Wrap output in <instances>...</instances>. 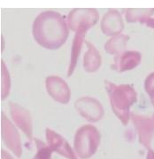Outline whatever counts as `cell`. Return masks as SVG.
Returning <instances> with one entry per match:
<instances>
[{"mask_svg": "<svg viewBox=\"0 0 154 159\" xmlns=\"http://www.w3.org/2000/svg\"><path fill=\"white\" fill-rule=\"evenodd\" d=\"M1 155H2V156H1L2 159H12V157H11V156L7 153L6 151L3 150V149H2V151H1Z\"/></svg>", "mask_w": 154, "mask_h": 159, "instance_id": "cell-21", "label": "cell"}, {"mask_svg": "<svg viewBox=\"0 0 154 159\" xmlns=\"http://www.w3.org/2000/svg\"><path fill=\"white\" fill-rule=\"evenodd\" d=\"M99 144L100 134L94 125L81 126L74 135V150L81 158H91L97 152Z\"/></svg>", "mask_w": 154, "mask_h": 159, "instance_id": "cell-3", "label": "cell"}, {"mask_svg": "<svg viewBox=\"0 0 154 159\" xmlns=\"http://www.w3.org/2000/svg\"><path fill=\"white\" fill-rule=\"evenodd\" d=\"M45 137L48 146L52 151L57 152L68 159H76L68 142L56 132L47 128L45 131Z\"/></svg>", "mask_w": 154, "mask_h": 159, "instance_id": "cell-8", "label": "cell"}, {"mask_svg": "<svg viewBox=\"0 0 154 159\" xmlns=\"http://www.w3.org/2000/svg\"><path fill=\"white\" fill-rule=\"evenodd\" d=\"M131 118L138 134L139 142L144 148L151 149L154 137V117L149 118L138 114H132Z\"/></svg>", "mask_w": 154, "mask_h": 159, "instance_id": "cell-5", "label": "cell"}, {"mask_svg": "<svg viewBox=\"0 0 154 159\" xmlns=\"http://www.w3.org/2000/svg\"><path fill=\"white\" fill-rule=\"evenodd\" d=\"M105 87L114 112L123 125H128L130 118L129 109L137 101L136 91L130 85H116L108 81Z\"/></svg>", "mask_w": 154, "mask_h": 159, "instance_id": "cell-2", "label": "cell"}, {"mask_svg": "<svg viewBox=\"0 0 154 159\" xmlns=\"http://www.w3.org/2000/svg\"><path fill=\"white\" fill-rule=\"evenodd\" d=\"M1 77H2V89H1V95H2V99H5L7 95L9 94V89H10V75L7 71L5 63L2 61L1 65Z\"/></svg>", "mask_w": 154, "mask_h": 159, "instance_id": "cell-17", "label": "cell"}, {"mask_svg": "<svg viewBox=\"0 0 154 159\" xmlns=\"http://www.w3.org/2000/svg\"><path fill=\"white\" fill-rule=\"evenodd\" d=\"M146 159H154V151L152 149H148V154Z\"/></svg>", "mask_w": 154, "mask_h": 159, "instance_id": "cell-22", "label": "cell"}, {"mask_svg": "<svg viewBox=\"0 0 154 159\" xmlns=\"http://www.w3.org/2000/svg\"><path fill=\"white\" fill-rule=\"evenodd\" d=\"M11 115L16 125L27 134L29 139L32 137V121L29 113L21 106L11 103Z\"/></svg>", "mask_w": 154, "mask_h": 159, "instance_id": "cell-11", "label": "cell"}, {"mask_svg": "<svg viewBox=\"0 0 154 159\" xmlns=\"http://www.w3.org/2000/svg\"><path fill=\"white\" fill-rule=\"evenodd\" d=\"M98 18L99 15L96 9L76 8L69 12L68 26V29L74 32H87L91 28L97 24Z\"/></svg>", "mask_w": 154, "mask_h": 159, "instance_id": "cell-4", "label": "cell"}, {"mask_svg": "<svg viewBox=\"0 0 154 159\" xmlns=\"http://www.w3.org/2000/svg\"><path fill=\"white\" fill-rule=\"evenodd\" d=\"M87 51L83 57V66L86 72L94 73L101 65V57L97 49L90 42H86Z\"/></svg>", "mask_w": 154, "mask_h": 159, "instance_id": "cell-12", "label": "cell"}, {"mask_svg": "<svg viewBox=\"0 0 154 159\" xmlns=\"http://www.w3.org/2000/svg\"><path fill=\"white\" fill-rule=\"evenodd\" d=\"M36 147H37V153L33 159H51V150L49 146H46L44 142H42L37 139H35Z\"/></svg>", "mask_w": 154, "mask_h": 159, "instance_id": "cell-18", "label": "cell"}, {"mask_svg": "<svg viewBox=\"0 0 154 159\" xmlns=\"http://www.w3.org/2000/svg\"><path fill=\"white\" fill-rule=\"evenodd\" d=\"M2 137L6 147L11 149L17 157H21L22 150L20 135L14 125L4 113H2Z\"/></svg>", "mask_w": 154, "mask_h": 159, "instance_id": "cell-7", "label": "cell"}, {"mask_svg": "<svg viewBox=\"0 0 154 159\" xmlns=\"http://www.w3.org/2000/svg\"><path fill=\"white\" fill-rule=\"evenodd\" d=\"M128 40V35H124V34L114 35L106 43L105 51H107L109 54L120 53L122 51H124Z\"/></svg>", "mask_w": 154, "mask_h": 159, "instance_id": "cell-16", "label": "cell"}, {"mask_svg": "<svg viewBox=\"0 0 154 159\" xmlns=\"http://www.w3.org/2000/svg\"><path fill=\"white\" fill-rule=\"evenodd\" d=\"M153 117H154V116H153Z\"/></svg>", "mask_w": 154, "mask_h": 159, "instance_id": "cell-23", "label": "cell"}, {"mask_svg": "<svg viewBox=\"0 0 154 159\" xmlns=\"http://www.w3.org/2000/svg\"><path fill=\"white\" fill-rule=\"evenodd\" d=\"M32 33L38 44L49 50H56L68 38V26L58 12L44 11L35 18Z\"/></svg>", "mask_w": 154, "mask_h": 159, "instance_id": "cell-1", "label": "cell"}, {"mask_svg": "<svg viewBox=\"0 0 154 159\" xmlns=\"http://www.w3.org/2000/svg\"><path fill=\"white\" fill-rule=\"evenodd\" d=\"M144 89L151 97L152 102L154 106V73L150 74L146 78L144 82Z\"/></svg>", "mask_w": 154, "mask_h": 159, "instance_id": "cell-19", "label": "cell"}, {"mask_svg": "<svg viewBox=\"0 0 154 159\" xmlns=\"http://www.w3.org/2000/svg\"><path fill=\"white\" fill-rule=\"evenodd\" d=\"M144 23L146 24V26H148L150 28H152V29H154V19H152V18H149V19H147V20L144 21Z\"/></svg>", "mask_w": 154, "mask_h": 159, "instance_id": "cell-20", "label": "cell"}, {"mask_svg": "<svg viewBox=\"0 0 154 159\" xmlns=\"http://www.w3.org/2000/svg\"><path fill=\"white\" fill-rule=\"evenodd\" d=\"M74 106L82 117L91 122H98L104 116L102 105L92 97L79 98L74 103Z\"/></svg>", "mask_w": 154, "mask_h": 159, "instance_id": "cell-6", "label": "cell"}, {"mask_svg": "<svg viewBox=\"0 0 154 159\" xmlns=\"http://www.w3.org/2000/svg\"><path fill=\"white\" fill-rule=\"evenodd\" d=\"M46 89L54 100L67 103L70 98V89L67 83L58 76H50L46 79Z\"/></svg>", "mask_w": 154, "mask_h": 159, "instance_id": "cell-9", "label": "cell"}, {"mask_svg": "<svg viewBox=\"0 0 154 159\" xmlns=\"http://www.w3.org/2000/svg\"><path fill=\"white\" fill-rule=\"evenodd\" d=\"M75 36L74 38V42H73V46H72V51H71V60H70V66H69L68 72V75L70 76L73 74L75 66H76V62H77V58L79 57L80 54L81 48L82 45V42L84 40V36H85L86 32L84 31H78L75 32Z\"/></svg>", "mask_w": 154, "mask_h": 159, "instance_id": "cell-14", "label": "cell"}, {"mask_svg": "<svg viewBox=\"0 0 154 159\" xmlns=\"http://www.w3.org/2000/svg\"><path fill=\"white\" fill-rule=\"evenodd\" d=\"M141 62V54L137 51H126L122 53L118 59L117 70L125 72L135 68Z\"/></svg>", "mask_w": 154, "mask_h": 159, "instance_id": "cell-13", "label": "cell"}, {"mask_svg": "<svg viewBox=\"0 0 154 159\" xmlns=\"http://www.w3.org/2000/svg\"><path fill=\"white\" fill-rule=\"evenodd\" d=\"M154 13V9H128L126 10V20L128 22H141L151 18Z\"/></svg>", "mask_w": 154, "mask_h": 159, "instance_id": "cell-15", "label": "cell"}, {"mask_svg": "<svg viewBox=\"0 0 154 159\" xmlns=\"http://www.w3.org/2000/svg\"><path fill=\"white\" fill-rule=\"evenodd\" d=\"M124 23L119 11L115 9L109 10L101 21V29L105 34L108 36L118 35L123 30Z\"/></svg>", "mask_w": 154, "mask_h": 159, "instance_id": "cell-10", "label": "cell"}]
</instances>
